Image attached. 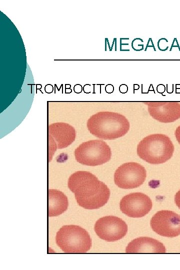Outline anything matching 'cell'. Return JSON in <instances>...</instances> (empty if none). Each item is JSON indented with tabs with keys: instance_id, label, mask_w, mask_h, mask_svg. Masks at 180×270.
<instances>
[{
	"instance_id": "cell-1",
	"label": "cell",
	"mask_w": 180,
	"mask_h": 270,
	"mask_svg": "<svg viewBox=\"0 0 180 270\" xmlns=\"http://www.w3.org/2000/svg\"><path fill=\"white\" fill-rule=\"evenodd\" d=\"M68 188L78 204L88 210L98 209L106 204L110 196L108 186L92 173L78 171L68 180Z\"/></svg>"
},
{
	"instance_id": "cell-2",
	"label": "cell",
	"mask_w": 180,
	"mask_h": 270,
	"mask_svg": "<svg viewBox=\"0 0 180 270\" xmlns=\"http://www.w3.org/2000/svg\"><path fill=\"white\" fill-rule=\"evenodd\" d=\"M88 130L94 136L102 140H114L129 130L128 119L120 114L103 112L92 115L87 121Z\"/></svg>"
},
{
	"instance_id": "cell-3",
	"label": "cell",
	"mask_w": 180,
	"mask_h": 270,
	"mask_svg": "<svg viewBox=\"0 0 180 270\" xmlns=\"http://www.w3.org/2000/svg\"><path fill=\"white\" fill-rule=\"evenodd\" d=\"M138 156L151 164H160L170 160L174 152V146L169 137L163 134L148 135L137 146Z\"/></svg>"
},
{
	"instance_id": "cell-4",
	"label": "cell",
	"mask_w": 180,
	"mask_h": 270,
	"mask_svg": "<svg viewBox=\"0 0 180 270\" xmlns=\"http://www.w3.org/2000/svg\"><path fill=\"white\" fill-rule=\"evenodd\" d=\"M56 242L65 253H86L92 247L88 232L76 225L62 226L56 232Z\"/></svg>"
},
{
	"instance_id": "cell-5",
	"label": "cell",
	"mask_w": 180,
	"mask_h": 270,
	"mask_svg": "<svg viewBox=\"0 0 180 270\" xmlns=\"http://www.w3.org/2000/svg\"><path fill=\"white\" fill-rule=\"evenodd\" d=\"M76 160L82 164L97 166L108 162L111 158L110 147L104 140H90L80 144L74 150Z\"/></svg>"
},
{
	"instance_id": "cell-6",
	"label": "cell",
	"mask_w": 180,
	"mask_h": 270,
	"mask_svg": "<svg viewBox=\"0 0 180 270\" xmlns=\"http://www.w3.org/2000/svg\"><path fill=\"white\" fill-rule=\"evenodd\" d=\"M146 176V172L142 166L134 162H126L115 171L114 182L121 188L132 189L141 186Z\"/></svg>"
},
{
	"instance_id": "cell-7",
	"label": "cell",
	"mask_w": 180,
	"mask_h": 270,
	"mask_svg": "<svg viewBox=\"0 0 180 270\" xmlns=\"http://www.w3.org/2000/svg\"><path fill=\"white\" fill-rule=\"evenodd\" d=\"M97 236L107 242L122 239L128 232V226L122 219L116 216H106L98 219L94 226Z\"/></svg>"
},
{
	"instance_id": "cell-8",
	"label": "cell",
	"mask_w": 180,
	"mask_h": 270,
	"mask_svg": "<svg viewBox=\"0 0 180 270\" xmlns=\"http://www.w3.org/2000/svg\"><path fill=\"white\" fill-rule=\"evenodd\" d=\"M152 230L158 234L168 238L180 235V215L170 210H160L150 221Z\"/></svg>"
},
{
	"instance_id": "cell-9",
	"label": "cell",
	"mask_w": 180,
	"mask_h": 270,
	"mask_svg": "<svg viewBox=\"0 0 180 270\" xmlns=\"http://www.w3.org/2000/svg\"><path fill=\"white\" fill-rule=\"evenodd\" d=\"M120 210L131 218H142L151 210L152 204L150 198L142 192L130 193L124 196L120 200Z\"/></svg>"
},
{
	"instance_id": "cell-10",
	"label": "cell",
	"mask_w": 180,
	"mask_h": 270,
	"mask_svg": "<svg viewBox=\"0 0 180 270\" xmlns=\"http://www.w3.org/2000/svg\"><path fill=\"white\" fill-rule=\"evenodd\" d=\"M150 115L164 123L172 122L180 118V104L176 102H150Z\"/></svg>"
},
{
	"instance_id": "cell-11",
	"label": "cell",
	"mask_w": 180,
	"mask_h": 270,
	"mask_svg": "<svg viewBox=\"0 0 180 270\" xmlns=\"http://www.w3.org/2000/svg\"><path fill=\"white\" fill-rule=\"evenodd\" d=\"M48 136L52 138L58 149H62L74 141L76 131L72 126L67 123L56 122L49 125Z\"/></svg>"
},
{
	"instance_id": "cell-12",
	"label": "cell",
	"mask_w": 180,
	"mask_h": 270,
	"mask_svg": "<svg viewBox=\"0 0 180 270\" xmlns=\"http://www.w3.org/2000/svg\"><path fill=\"white\" fill-rule=\"evenodd\" d=\"M164 246L150 237H140L130 242L126 248V253H165Z\"/></svg>"
},
{
	"instance_id": "cell-13",
	"label": "cell",
	"mask_w": 180,
	"mask_h": 270,
	"mask_svg": "<svg viewBox=\"0 0 180 270\" xmlns=\"http://www.w3.org/2000/svg\"><path fill=\"white\" fill-rule=\"evenodd\" d=\"M68 206L67 196L61 191L48 190V216H58L66 210Z\"/></svg>"
},
{
	"instance_id": "cell-14",
	"label": "cell",
	"mask_w": 180,
	"mask_h": 270,
	"mask_svg": "<svg viewBox=\"0 0 180 270\" xmlns=\"http://www.w3.org/2000/svg\"><path fill=\"white\" fill-rule=\"evenodd\" d=\"M174 202L176 205L180 209V190L175 194Z\"/></svg>"
},
{
	"instance_id": "cell-15",
	"label": "cell",
	"mask_w": 180,
	"mask_h": 270,
	"mask_svg": "<svg viewBox=\"0 0 180 270\" xmlns=\"http://www.w3.org/2000/svg\"><path fill=\"white\" fill-rule=\"evenodd\" d=\"M174 134L178 142L180 144V126L176 130Z\"/></svg>"
}]
</instances>
